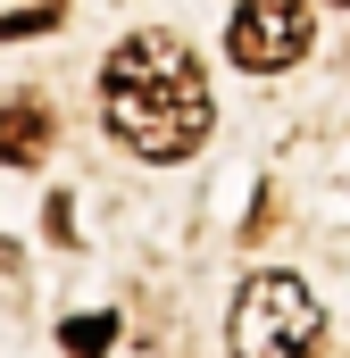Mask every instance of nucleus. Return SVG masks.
<instances>
[{
	"mask_svg": "<svg viewBox=\"0 0 350 358\" xmlns=\"http://www.w3.org/2000/svg\"><path fill=\"white\" fill-rule=\"evenodd\" d=\"M100 117L134 159L175 167L209 142V76L175 34H125L100 67Z\"/></svg>",
	"mask_w": 350,
	"mask_h": 358,
	"instance_id": "obj_1",
	"label": "nucleus"
},
{
	"mask_svg": "<svg viewBox=\"0 0 350 358\" xmlns=\"http://www.w3.org/2000/svg\"><path fill=\"white\" fill-rule=\"evenodd\" d=\"M67 358H108V342H117V317H100V308H84V317H67Z\"/></svg>",
	"mask_w": 350,
	"mask_h": 358,
	"instance_id": "obj_5",
	"label": "nucleus"
},
{
	"mask_svg": "<svg viewBox=\"0 0 350 358\" xmlns=\"http://www.w3.org/2000/svg\"><path fill=\"white\" fill-rule=\"evenodd\" d=\"M59 25V0H42V8H17V17H0V42H25V34H50Z\"/></svg>",
	"mask_w": 350,
	"mask_h": 358,
	"instance_id": "obj_6",
	"label": "nucleus"
},
{
	"mask_svg": "<svg viewBox=\"0 0 350 358\" xmlns=\"http://www.w3.org/2000/svg\"><path fill=\"white\" fill-rule=\"evenodd\" d=\"M50 142H59V125H50L42 100H8L0 108V167H42Z\"/></svg>",
	"mask_w": 350,
	"mask_h": 358,
	"instance_id": "obj_4",
	"label": "nucleus"
},
{
	"mask_svg": "<svg viewBox=\"0 0 350 358\" xmlns=\"http://www.w3.org/2000/svg\"><path fill=\"white\" fill-rule=\"evenodd\" d=\"M225 342H234V358H309L317 350V300H309V283L284 275V267L251 275L234 292Z\"/></svg>",
	"mask_w": 350,
	"mask_h": 358,
	"instance_id": "obj_2",
	"label": "nucleus"
},
{
	"mask_svg": "<svg viewBox=\"0 0 350 358\" xmlns=\"http://www.w3.org/2000/svg\"><path fill=\"white\" fill-rule=\"evenodd\" d=\"M225 50H234V67H251V76L300 67V50H309V0H242V8L225 17Z\"/></svg>",
	"mask_w": 350,
	"mask_h": 358,
	"instance_id": "obj_3",
	"label": "nucleus"
}]
</instances>
